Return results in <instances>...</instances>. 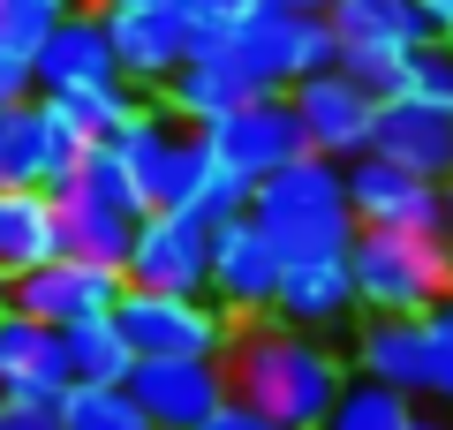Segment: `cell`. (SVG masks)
I'll return each mask as SVG.
<instances>
[{
  "instance_id": "6da1fadb",
  "label": "cell",
  "mask_w": 453,
  "mask_h": 430,
  "mask_svg": "<svg viewBox=\"0 0 453 430\" xmlns=\"http://www.w3.org/2000/svg\"><path fill=\"white\" fill-rule=\"evenodd\" d=\"M226 385H234V400H257L288 430H325L340 385H348V363L325 348V333L250 318V325H234V348H226Z\"/></svg>"
},
{
  "instance_id": "7a4b0ae2",
  "label": "cell",
  "mask_w": 453,
  "mask_h": 430,
  "mask_svg": "<svg viewBox=\"0 0 453 430\" xmlns=\"http://www.w3.org/2000/svg\"><path fill=\"white\" fill-rule=\"evenodd\" d=\"M250 219L273 234V250L288 257V265H303V257H348V242H356L348 166L303 151L295 166H280V174H265L257 189H250Z\"/></svg>"
},
{
  "instance_id": "3957f363",
  "label": "cell",
  "mask_w": 453,
  "mask_h": 430,
  "mask_svg": "<svg viewBox=\"0 0 453 430\" xmlns=\"http://www.w3.org/2000/svg\"><path fill=\"white\" fill-rule=\"evenodd\" d=\"M356 303L371 318H423L431 303L453 295V242L423 227H356L348 242Z\"/></svg>"
},
{
  "instance_id": "277c9868",
  "label": "cell",
  "mask_w": 453,
  "mask_h": 430,
  "mask_svg": "<svg viewBox=\"0 0 453 430\" xmlns=\"http://www.w3.org/2000/svg\"><path fill=\"white\" fill-rule=\"evenodd\" d=\"M61 204V250L68 257H91V265H121L144 227V196H136V174L121 166L113 143H83L76 174L53 189Z\"/></svg>"
},
{
  "instance_id": "5b68a950",
  "label": "cell",
  "mask_w": 453,
  "mask_h": 430,
  "mask_svg": "<svg viewBox=\"0 0 453 430\" xmlns=\"http://www.w3.org/2000/svg\"><path fill=\"white\" fill-rule=\"evenodd\" d=\"M113 151H121V166L136 174L144 211H189L196 196H204V181H211V143H204V128L174 121L159 98H144V106L129 113V128L113 136Z\"/></svg>"
},
{
  "instance_id": "8992f818",
  "label": "cell",
  "mask_w": 453,
  "mask_h": 430,
  "mask_svg": "<svg viewBox=\"0 0 453 430\" xmlns=\"http://www.w3.org/2000/svg\"><path fill=\"white\" fill-rule=\"evenodd\" d=\"M211 38L242 61V76L257 83V91H295L303 76H318V68L340 61L325 16H295V8H265V0L242 23H226V31H211Z\"/></svg>"
},
{
  "instance_id": "52a82bcc",
  "label": "cell",
  "mask_w": 453,
  "mask_h": 430,
  "mask_svg": "<svg viewBox=\"0 0 453 430\" xmlns=\"http://www.w3.org/2000/svg\"><path fill=\"white\" fill-rule=\"evenodd\" d=\"M113 325L136 355H219L234 348V318L211 295H166V287H121Z\"/></svg>"
},
{
  "instance_id": "ba28073f",
  "label": "cell",
  "mask_w": 453,
  "mask_h": 430,
  "mask_svg": "<svg viewBox=\"0 0 453 430\" xmlns=\"http://www.w3.org/2000/svg\"><path fill=\"white\" fill-rule=\"evenodd\" d=\"M204 143H211V166H219V174H242L250 189L310 151L288 91H257V98H242V106H226L219 121L204 128Z\"/></svg>"
},
{
  "instance_id": "9c48e42d",
  "label": "cell",
  "mask_w": 453,
  "mask_h": 430,
  "mask_svg": "<svg viewBox=\"0 0 453 430\" xmlns=\"http://www.w3.org/2000/svg\"><path fill=\"white\" fill-rule=\"evenodd\" d=\"M121 287H129V272H121V265L46 257V265L16 272V280H0V295H8V310H23V318L53 325V333H68V325H83V318H113Z\"/></svg>"
},
{
  "instance_id": "30bf717a",
  "label": "cell",
  "mask_w": 453,
  "mask_h": 430,
  "mask_svg": "<svg viewBox=\"0 0 453 430\" xmlns=\"http://www.w3.org/2000/svg\"><path fill=\"white\" fill-rule=\"evenodd\" d=\"M83 143L46 98H16V106H0V189H61L76 174Z\"/></svg>"
},
{
  "instance_id": "8fae6325",
  "label": "cell",
  "mask_w": 453,
  "mask_h": 430,
  "mask_svg": "<svg viewBox=\"0 0 453 430\" xmlns=\"http://www.w3.org/2000/svg\"><path fill=\"white\" fill-rule=\"evenodd\" d=\"M280 272H288V257H280L273 234L242 211V219H226L219 234H211V280H204V295H211L234 325H250V318H273Z\"/></svg>"
},
{
  "instance_id": "7c38bea8",
  "label": "cell",
  "mask_w": 453,
  "mask_h": 430,
  "mask_svg": "<svg viewBox=\"0 0 453 430\" xmlns=\"http://www.w3.org/2000/svg\"><path fill=\"white\" fill-rule=\"evenodd\" d=\"M226 393L234 385L219 355H136L129 370V400L151 415V430H196Z\"/></svg>"
},
{
  "instance_id": "4fadbf2b",
  "label": "cell",
  "mask_w": 453,
  "mask_h": 430,
  "mask_svg": "<svg viewBox=\"0 0 453 430\" xmlns=\"http://www.w3.org/2000/svg\"><path fill=\"white\" fill-rule=\"evenodd\" d=\"M211 234H219V227L196 219V211H144V227H136L121 272H129V287L204 295V280H211Z\"/></svg>"
},
{
  "instance_id": "5bb4252c",
  "label": "cell",
  "mask_w": 453,
  "mask_h": 430,
  "mask_svg": "<svg viewBox=\"0 0 453 430\" xmlns=\"http://www.w3.org/2000/svg\"><path fill=\"white\" fill-rule=\"evenodd\" d=\"M295 121H303V143L318 159H363L371 151V128H378V106L356 76H340V68H318V76L295 83Z\"/></svg>"
},
{
  "instance_id": "9a60e30c",
  "label": "cell",
  "mask_w": 453,
  "mask_h": 430,
  "mask_svg": "<svg viewBox=\"0 0 453 430\" xmlns=\"http://www.w3.org/2000/svg\"><path fill=\"white\" fill-rule=\"evenodd\" d=\"M348 166V204H356V227H423V234H446V181L408 174V166L378 159H340Z\"/></svg>"
},
{
  "instance_id": "2e32d148",
  "label": "cell",
  "mask_w": 453,
  "mask_h": 430,
  "mask_svg": "<svg viewBox=\"0 0 453 430\" xmlns=\"http://www.w3.org/2000/svg\"><path fill=\"white\" fill-rule=\"evenodd\" d=\"M106 23H113V61H121V76H129L136 91H159V83L204 46L196 8H106Z\"/></svg>"
},
{
  "instance_id": "e0dca14e",
  "label": "cell",
  "mask_w": 453,
  "mask_h": 430,
  "mask_svg": "<svg viewBox=\"0 0 453 430\" xmlns=\"http://www.w3.org/2000/svg\"><path fill=\"white\" fill-rule=\"evenodd\" d=\"M61 393H68L61 333L23 310H0V408H61Z\"/></svg>"
},
{
  "instance_id": "ac0fdd59",
  "label": "cell",
  "mask_w": 453,
  "mask_h": 430,
  "mask_svg": "<svg viewBox=\"0 0 453 430\" xmlns=\"http://www.w3.org/2000/svg\"><path fill=\"white\" fill-rule=\"evenodd\" d=\"M121 61H113V23L98 0L68 8L61 23L46 31V46L31 53V83L38 91H76V83H113Z\"/></svg>"
},
{
  "instance_id": "d6986e66",
  "label": "cell",
  "mask_w": 453,
  "mask_h": 430,
  "mask_svg": "<svg viewBox=\"0 0 453 430\" xmlns=\"http://www.w3.org/2000/svg\"><path fill=\"white\" fill-rule=\"evenodd\" d=\"M151 98H159V106L174 113V121H189V128H211L226 106L257 98V83H250V76H242V61H234V53H226L219 38L204 31V46H196V53H189V61H181V68H174V76H166Z\"/></svg>"
},
{
  "instance_id": "ffe728a7",
  "label": "cell",
  "mask_w": 453,
  "mask_h": 430,
  "mask_svg": "<svg viewBox=\"0 0 453 430\" xmlns=\"http://www.w3.org/2000/svg\"><path fill=\"white\" fill-rule=\"evenodd\" d=\"M371 151L408 174L453 181V106H423V98H386L371 128Z\"/></svg>"
},
{
  "instance_id": "44dd1931",
  "label": "cell",
  "mask_w": 453,
  "mask_h": 430,
  "mask_svg": "<svg viewBox=\"0 0 453 430\" xmlns=\"http://www.w3.org/2000/svg\"><path fill=\"white\" fill-rule=\"evenodd\" d=\"M356 272L348 257H303V265L280 272V295H273V318L295 325V333H333V325L356 318Z\"/></svg>"
},
{
  "instance_id": "7402d4cb",
  "label": "cell",
  "mask_w": 453,
  "mask_h": 430,
  "mask_svg": "<svg viewBox=\"0 0 453 430\" xmlns=\"http://www.w3.org/2000/svg\"><path fill=\"white\" fill-rule=\"evenodd\" d=\"M325 31H333L340 53H416V46H431V23H423L416 0H333Z\"/></svg>"
},
{
  "instance_id": "603a6c76",
  "label": "cell",
  "mask_w": 453,
  "mask_h": 430,
  "mask_svg": "<svg viewBox=\"0 0 453 430\" xmlns=\"http://www.w3.org/2000/svg\"><path fill=\"white\" fill-rule=\"evenodd\" d=\"M356 370L408 393V400H423L431 393V333H423V318H371L356 333Z\"/></svg>"
},
{
  "instance_id": "cb8c5ba5",
  "label": "cell",
  "mask_w": 453,
  "mask_h": 430,
  "mask_svg": "<svg viewBox=\"0 0 453 430\" xmlns=\"http://www.w3.org/2000/svg\"><path fill=\"white\" fill-rule=\"evenodd\" d=\"M46 257H68L53 189H0V280L46 265Z\"/></svg>"
},
{
  "instance_id": "d4e9b609",
  "label": "cell",
  "mask_w": 453,
  "mask_h": 430,
  "mask_svg": "<svg viewBox=\"0 0 453 430\" xmlns=\"http://www.w3.org/2000/svg\"><path fill=\"white\" fill-rule=\"evenodd\" d=\"M38 98H46L68 128H76V143H113L121 128H129V113L144 106V91H136L129 76H113V83H76V91H38Z\"/></svg>"
},
{
  "instance_id": "484cf974",
  "label": "cell",
  "mask_w": 453,
  "mask_h": 430,
  "mask_svg": "<svg viewBox=\"0 0 453 430\" xmlns=\"http://www.w3.org/2000/svg\"><path fill=\"white\" fill-rule=\"evenodd\" d=\"M61 363H68V385H129L136 348L121 340L113 318H83L61 333Z\"/></svg>"
},
{
  "instance_id": "4316f807",
  "label": "cell",
  "mask_w": 453,
  "mask_h": 430,
  "mask_svg": "<svg viewBox=\"0 0 453 430\" xmlns=\"http://www.w3.org/2000/svg\"><path fill=\"white\" fill-rule=\"evenodd\" d=\"M408 415H416V400H408V393H393V385H378V378H363V370H356V378L340 385L325 430H408Z\"/></svg>"
},
{
  "instance_id": "83f0119b",
  "label": "cell",
  "mask_w": 453,
  "mask_h": 430,
  "mask_svg": "<svg viewBox=\"0 0 453 430\" xmlns=\"http://www.w3.org/2000/svg\"><path fill=\"white\" fill-rule=\"evenodd\" d=\"M61 423L68 430H151V415L129 400V385H68Z\"/></svg>"
},
{
  "instance_id": "f1b7e54d",
  "label": "cell",
  "mask_w": 453,
  "mask_h": 430,
  "mask_svg": "<svg viewBox=\"0 0 453 430\" xmlns=\"http://www.w3.org/2000/svg\"><path fill=\"white\" fill-rule=\"evenodd\" d=\"M68 8H83V0H0V46L31 61V53L46 46V31L68 16Z\"/></svg>"
},
{
  "instance_id": "f546056e",
  "label": "cell",
  "mask_w": 453,
  "mask_h": 430,
  "mask_svg": "<svg viewBox=\"0 0 453 430\" xmlns=\"http://www.w3.org/2000/svg\"><path fill=\"white\" fill-rule=\"evenodd\" d=\"M393 98H423V106H453V46L446 38H431V46H416L401 61V91Z\"/></svg>"
},
{
  "instance_id": "4dcf8cb0",
  "label": "cell",
  "mask_w": 453,
  "mask_h": 430,
  "mask_svg": "<svg viewBox=\"0 0 453 430\" xmlns=\"http://www.w3.org/2000/svg\"><path fill=\"white\" fill-rule=\"evenodd\" d=\"M423 333H431V393H423V400L453 408V295L423 310Z\"/></svg>"
},
{
  "instance_id": "1f68e13d",
  "label": "cell",
  "mask_w": 453,
  "mask_h": 430,
  "mask_svg": "<svg viewBox=\"0 0 453 430\" xmlns=\"http://www.w3.org/2000/svg\"><path fill=\"white\" fill-rule=\"evenodd\" d=\"M401 61H408V53H340L333 68H340V76H356L371 98H393V91H401Z\"/></svg>"
},
{
  "instance_id": "d6a6232c",
  "label": "cell",
  "mask_w": 453,
  "mask_h": 430,
  "mask_svg": "<svg viewBox=\"0 0 453 430\" xmlns=\"http://www.w3.org/2000/svg\"><path fill=\"white\" fill-rule=\"evenodd\" d=\"M196 219H211V227H226V219H242L250 211V181L242 174H219V166H211V181H204V196H196Z\"/></svg>"
},
{
  "instance_id": "836d02e7",
  "label": "cell",
  "mask_w": 453,
  "mask_h": 430,
  "mask_svg": "<svg viewBox=\"0 0 453 430\" xmlns=\"http://www.w3.org/2000/svg\"><path fill=\"white\" fill-rule=\"evenodd\" d=\"M196 430H288V423H280V415H265L257 400H234V393H226V400H219V408H211Z\"/></svg>"
},
{
  "instance_id": "e575fe53",
  "label": "cell",
  "mask_w": 453,
  "mask_h": 430,
  "mask_svg": "<svg viewBox=\"0 0 453 430\" xmlns=\"http://www.w3.org/2000/svg\"><path fill=\"white\" fill-rule=\"evenodd\" d=\"M31 91H38V83H31V61L0 46V106H16V98H31Z\"/></svg>"
},
{
  "instance_id": "d590c367",
  "label": "cell",
  "mask_w": 453,
  "mask_h": 430,
  "mask_svg": "<svg viewBox=\"0 0 453 430\" xmlns=\"http://www.w3.org/2000/svg\"><path fill=\"white\" fill-rule=\"evenodd\" d=\"M250 8H257V0H196V23H204V31H226V23H242Z\"/></svg>"
},
{
  "instance_id": "8d00e7d4",
  "label": "cell",
  "mask_w": 453,
  "mask_h": 430,
  "mask_svg": "<svg viewBox=\"0 0 453 430\" xmlns=\"http://www.w3.org/2000/svg\"><path fill=\"white\" fill-rule=\"evenodd\" d=\"M0 430H68L61 408H0Z\"/></svg>"
},
{
  "instance_id": "74e56055",
  "label": "cell",
  "mask_w": 453,
  "mask_h": 430,
  "mask_svg": "<svg viewBox=\"0 0 453 430\" xmlns=\"http://www.w3.org/2000/svg\"><path fill=\"white\" fill-rule=\"evenodd\" d=\"M416 8H423V23H431V38L453 46V0H416Z\"/></svg>"
},
{
  "instance_id": "f35d334b",
  "label": "cell",
  "mask_w": 453,
  "mask_h": 430,
  "mask_svg": "<svg viewBox=\"0 0 453 430\" xmlns=\"http://www.w3.org/2000/svg\"><path fill=\"white\" fill-rule=\"evenodd\" d=\"M408 430H453V415H438V408H416V415H408Z\"/></svg>"
},
{
  "instance_id": "ab89813d",
  "label": "cell",
  "mask_w": 453,
  "mask_h": 430,
  "mask_svg": "<svg viewBox=\"0 0 453 430\" xmlns=\"http://www.w3.org/2000/svg\"><path fill=\"white\" fill-rule=\"evenodd\" d=\"M98 8H196V0H98Z\"/></svg>"
},
{
  "instance_id": "60d3db41",
  "label": "cell",
  "mask_w": 453,
  "mask_h": 430,
  "mask_svg": "<svg viewBox=\"0 0 453 430\" xmlns=\"http://www.w3.org/2000/svg\"><path fill=\"white\" fill-rule=\"evenodd\" d=\"M265 8H295V16H325L333 0H265Z\"/></svg>"
},
{
  "instance_id": "b9f144b4",
  "label": "cell",
  "mask_w": 453,
  "mask_h": 430,
  "mask_svg": "<svg viewBox=\"0 0 453 430\" xmlns=\"http://www.w3.org/2000/svg\"><path fill=\"white\" fill-rule=\"evenodd\" d=\"M446 242H453V181H446Z\"/></svg>"
},
{
  "instance_id": "7bdbcfd3",
  "label": "cell",
  "mask_w": 453,
  "mask_h": 430,
  "mask_svg": "<svg viewBox=\"0 0 453 430\" xmlns=\"http://www.w3.org/2000/svg\"><path fill=\"white\" fill-rule=\"evenodd\" d=\"M0 310H8V295H0Z\"/></svg>"
}]
</instances>
